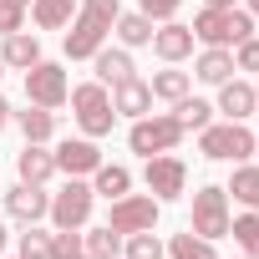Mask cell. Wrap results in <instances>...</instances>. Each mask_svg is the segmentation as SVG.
Instances as JSON below:
<instances>
[{
    "label": "cell",
    "mask_w": 259,
    "mask_h": 259,
    "mask_svg": "<svg viewBox=\"0 0 259 259\" xmlns=\"http://www.w3.org/2000/svg\"><path fill=\"white\" fill-rule=\"evenodd\" d=\"M143 183H148V193H153L158 203H173V198L188 193V163L173 158V153H158V158H148Z\"/></svg>",
    "instance_id": "5b68a950"
},
{
    "label": "cell",
    "mask_w": 259,
    "mask_h": 259,
    "mask_svg": "<svg viewBox=\"0 0 259 259\" xmlns=\"http://www.w3.org/2000/svg\"><path fill=\"white\" fill-rule=\"evenodd\" d=\"M6 208H11L16 224H41L46 208H51V193H46V183H16L6 193Z\"/></svg>",
    "instance_id": "8fae6325"
},
{
    "label": "cell",
    "mask_w": 259,
    "mask_h": 259,
    "mask_svg": "<svg viewBox=\"0 0 259 259\" xmlns=\"http://www.w3.org/2000/svg\"><path fill=\"white\" fill-rule=\"evenodd\" d=\"M21 21H26V6H11V0H0V36L21 31Z\"/></svg>",
    "instance_id": "836d02e7"
},
{
    "label": "cell",
    "mask_w": 259,
    "mask_h": 259,
    "mask_svg": "<svg viewBox=\"0 0 259 259\" xmlns=\"http://www.w3.org/2000/svg\"><path fill=\"white\" fill-rule=\"evenodd\" d=\"M71 259H87V254H71Z\"/></svg>",
    "instance_id": "b9f144b4"
},
{
    "label": "cell",
    "mask_w": 259,
    "mask_h": 259,
    "mask_svg": "<svg viewBox=\"0 0 259 259\" xmlns=\"http://www.w3.org/2000/svg\"><path fill=\"white\" fill-rule=\"evenodd\" d=\"M249 16H254V21H259V0H249Z\"/></svg>",
    "instance_id": "f35d334b"
},
{
    "label": "cell",
    "mask_w": 259,
    "mask_h": 259,
    "mask_svg": "<svg viewBox=\"0 0 259 259\" xmlns=\"http://www.w3.org/2000/svg\"><path fill=\"white\" fill-rule=\"evenodd\" d=\"M16 254H21V259H51V229H41V224H26V234H21Z\"/></svg>",
    "instance_id": "4dcf8cb0"
},
{
    "label": "cell",
    "mask_w": 259,
    "mask_h": 259,
    "mask_svg": "<svg viewBox=\"0 0 259 259\" xmlns=\"http://www.w3.org/2000/svg\"><path fill=\"white\" fill-rule=\"evenodd\" d=\"M16 259H21V254H16Z\"/></svg>",
    "instance_id": "7dc6e473"
},
{
    "label": "cell",
    "mask_w": 259,
    "mask_h": 259,
    "mask_svg": "<svg viewBox=\"0 0 259 259\" xmlns=\"http://www.w3.org/2000/svg\"><path fill=\"white\" fill-rule=\"evenodd\" d=\"M168 254H173V259H219V254H213V239H198L193 229H188V234H173V239H168Z\"/></svg>",
    "instance_id": "f1b7e54d"
},
{
    "label": "cell",
    "mask_w": 259,
    "mask_h": 259,
    "mask_svg": "<svg viewBox=\"0 0 259 259\" xmlns=\"http://www.w3.org/2000/svg\"><path fill=\"white\" fill-rule=\"evenodd\" d=\"M6 244H11V229H6V224H0V249H6Z\"/></svg>",
    "instance_id": "74e56055"
},
{
    "label": "cell",
    "mask_w": 259,
    "mask_h": 259,
    "mask_svg": "<svg viewBox=\"0 0 259 259\" xmlns=\"http://www.w3.org/2000/svg\"><path fill=\"white\" fill-rule=\"evenodd\" d=\"M76 16V0H31V21L41 31H66Z\"/></svg>",
    "instance_id": "44dd1931"
},
{
    "label": "cell",
    "mask_w": 259,
    "mask_h": 259,
    "mask_svg": "<svg viewBox=\"0 0 259 259\" xmlns=\"http://www.w3.org/2000/svg\"><path fill=\"white\" fill-rule=\"evenodd\" d=\"M178 143H183V122H178L173 112H163V117H138V122H133V133H127V148L143 153V158L173 153Z\"/></svg>",
    "instance_id": "277c9868"
},
{
    "label": "cell",
    "mask_w": 259,
    "mask_h": 259,
    "mask_svg": "<svg viewBox=\"0 0 259 259\" xmlns=\"http://www.w3.org/2000/svg\"><path fill=\"white\" fill-rule=\"evenodd\" d=\"M254 107H259V97H254L249 81H239V76L219 81V107H213V112H224L229 122H244V117H254Z\"/></svg>",
    "instance_id": "4fadbf2b"
},
{
    "label": "cell",
    "mask_w": 259,
    "mask_h": 259,
    "mask_svg": "<svg viewBox=\"0 0 259 259\" xmlns=\"http://www.w3.org/2000/svg\"><path fill=\"white\" fill-rule=\"evenodd\" d=\"M11 6H31V0H11Z\"/></svg>",
    "instance_id": "ab89813d"
},
{
    "label": "cell",
    "mask_w": 259,
    "mask_h": 259,
    "mask_svg": "<svg viewBox=\"0 0 259 259\" xmlns=\"http://www.w3.org/2000/svg\"><path fill=\"white\" fill-rule=\"evenodd\" d=\"M81 254V229H56L51 234V259H71Z\"/></svg>",
    "instance_id": "1f68e13d"
},
{
    "label": "cell",
    "mask_w": 259,
    "mask_h": 259,
    "mask_svg": "<svg viewBox=\"0 0 259 259\" xmlns=\"http://www.w3.org/2000/svg\"><path fill=\"white\" fill-rule=\"evenodd\" d=\"M178 6H183V0H143V16L148 21H173Z\"/></svg>",
    "instance_id": "e575fe53"
},
{
    "label": "cell",
    "mask_w": 259,
    "mask_h": 259,
    "mask_svg": "<svg viewBox=\"0 0 259 259\" xmlns=\"http://www.w3.org/2000/svg\"><path fill=\"white\" fill-rule=\"evenodd\" d=\"M158 213H163V203H158L153 193H122V198H112L107 229H117V234H143V229L158 224Z\"/></svg>",
    "instance_id": "52a82bcc"
},
{
    "label": "cell",
    "mask_w": 259,
    "mask_h": 259,
    "mask_svg": "<svg viewBox=\"0 0 259 259\" xmlns=\"http://www.w3.org/2000/svg\"><path fill=\"white\" fill-rule=\"evenodd\" d=\"M92 183H81V178H66V188L61 193H51V208H46V219L56 224V229H87V219H92Z\"/></svg>",
    "instance_id": "8992f818"
},
{
    "label": "cell",
    "mask_w": 259,
    "mask_h": 259,
    "mask_svg": "<svg viewBox=\"0 0 259 259\" xmlns=\"http://www.w3.org/2000/svg\"><path fill=\"white\" fill-rule=\"evenodd\" d=\"M122 16L117 0H76V16L66 31V56L71 61H92L102 51V41L112 36V21Z\"/></svg>",
    "instance_id": "6da1fadb"
},
{
    "label": "cell",
    "mask_w": 259,
    "mask_h": 259,
    "mask_svg": "<svg viewBox=\"0 0 259 259\" xmlns=\"http://www.w3.org/2000/svg\"><path fill=\"white\" fill-rule=\"evenodd\" d=\"M92 61H97V81H102V87H117V81H127V76H138V66H133V56H127V46H117V51L102 46Z\"/></svg>",
    "instance_id": "ac0fdd59"
},
{
    "label": "cell",
    "mask_w": 259,
    "mask_h": 259,
    "mask_svg": "<svg viewBox=\"0 0 259 259\" xmlns=\"http://www.w3.org/2000/svg\"><path fill=\"white\" fill-rule=\"evenodd\" d=\"M234 259H249V254H234Z\"/></svg>",
    "instance_id": "7bdbcfd3"
},
{
    "label": "cell",
    "mask_w": 259,
    "mask_h": 259,
    "mask_svg": "<svg viewBox=\"0 0 259 259\" xmlns=\"http://www.w3.org/2000/svg\"><path fill=\"white\" fill-rule=\"evenodd\" d=\"M229 234H234L239 254L259 259V213H254V208H249V213H239V219H229Z\"/></svg>",
    "instance_id": "4316f807"
},
{
    "label": "cell",
    "mask_w": 259,
    "mask_h": 259,
    "mask_svg": "<svg viewBox=\"0 0 259 259\" xmlns=\"http://www.w3.org/2000/svg\"><path fill=\"white\" fill-rule=\"evenodd\" d=\"M97 168H102L97 138H66V143L56 148V173H66V178H87V173H97Z\"/></svg>",
    "instance_id": "30bf717a"
},
{
    "label": "cell",
    "mask_w": 259,
    "mask_h": 259,
    "mask_svg": "<svg viewBox=\"0 0 259 259\" xmlns=\"http://www.w3.org/2000/svg\"><path fill=\"white\" fill-rule=\"evenodd\" d=\"M0 61L16 66V71H31V66L41 61V41H36V36H26V31H11V36H6V46H0Z\"/></svg>",
    "instance_id": "d6986e66"
},
{
    "label": "cell",
    "mask_w": 259,
    "mask_h": 259,
    "mask_svg": "<svg viewBox=\"0 0 259 259\" xmlns=\"http://www.w3.org/2000/svg\"><path fill=\"white\" fill-rule=\"evenodd\" d=\"M26 97L36 102V107H61L66 97H71V81H66V71L56 66V61H36L31 71H26Z\"/></svg>",
    "instance_id": "9c48e42d"
},
{
    "label": "cell",
    "mask_w": 259,
    "mask_h": 259,
    "mask_svg": "<svg viewBox=\"0 0 259 259\" xmlns=\"http://www.w3.org/2000/svg\"><path fill=\"white\" fill-rule=\"evenodd\" d=\"M112 36L133 51V46H153V21L143 16V11H122L117 21H112Z\"/></svg>",
    "instance_id": "ffe728a7"
},
{
    "label": "cell",
    "mask_w": 259,
    "mask_h": 259,
    "mask_svg": "<svg viewBox=\"0 0 259 259\" xmlns=\"http://www.w3.org/2000/svg\"><path fill=\"white\" fill-rule=\"evenodd\" d=\"M193 76L208 81V87L229 81V76H234V51H229V46H203V56L193 61Z\"/></svg>",
    "instance_id": "e0dca14e"
},
{
    "label": "cell",
    "mask_w": 259,
    "mask_h": 259,
    "mask_svg": "<svg viewBox=\"0 0 259 259\" xmlns=\"http://www.w3.org/2000/svg\"><path fill=\"white\" fill-rule=\"evenodd\" d=\"M6 122H11V102H6V97H0V127H6Z\"/></svg>",
    "instance_id": "d590c367"
},
{
    "label": "cell",
    "mask_w": 259,
    "mask_h": 259,
    "mask_svg": "<svg viewBox=\"0 0 259 259\" xmlns=\"http://www.w3.org/2000/svg\"><path fill=\"white\" fill-rule=\"evenodd\" d=\"M173 117L183 122V133H203V127L213 122V107H208L203 97H178V102H173Z\"/></svg>",
    "instance_id": "cb8c5ba5"
},
{
    "label": "cell",
    "mask_w": 259,
    "mask_h": 259,
    "mask_svg": "<svg viewBox=\"0 0 259 259\" xmlns=\"http://www.w3.org/2000/svg\"><path fill=\"white\" fill-rule=\"evenodd\" d=\"M254 133L244 122H208L203 133H198V153L203 158H213V163H244L249 153H254Z\"/></svg>",
    "instance_id": "7a4b0ae2"
},
{
    "label": "cell",
    "mask_w": 259,
    "mask_h": 259,
    "mask_svg": "<svg viewBox=\"0 0 259 259\" xmlns=\"http://www.w3.org/2000/svg\"><path fill=\"white\" fill-rule=\"evenodd\" d=\"M0 198H6V188H0Z\"/></svg>",
    "instance_id": "f6af8a7d"
},
{
    "label": "cell",
    "mask_w": 259,
    "mask_h": 259,
    "mask_svg": "<svg viewBox=\"0 0 259 259\" xmlns=\"http://www.w3.org/2000/svg\"><path fill=\"white\" fill-rule=\"evenodd\" d=\"M0 71H6V61H0Z\"/></svg>",
    "instance_id": "ee69618b"
},
{
    "label": "cell",
    "mask_w": 259,
    "mask_h": 259,
    "mask_svg": "<svg viewBox=\"0 0 259 259\" xmlns=\"http://www.w3.org/2000/svg\"><path fill=\"white\" fill-rule=\"evenodd\" d=\"M193 234L198 239H224L229 234V193L219 183L193 193Z\"/></svg>",
    "instance_id": "ba28073f"
},
{
    "label": "cell",
    "mask_w": 259,
    "mask_h": 259,
    "mask_svg": "<svg viewBox=\"0 0 259 259\" xmlns=\"http://www.w3.org/2000/svg\"><path fill=\"white\" fill-rule=\"evenodd\" d=\"M112 112H117V117H133V122L148 117V112H153V87H148L143 76L117 81V87H112Z\"/></svg>",
    "instance_id": "7c38bea8"
},
{
    "label": "cell",
    "mask_w": 259,
    "mask_h": 259,
    "mask_svg": "<svg viewBox=\"0 0 259 259\" xmlns=\"http://www.w3.org/2000/svg\"><path fill=\"white\" fill-rule=\"evenodd\" d=\"M92 178H97V183H92V193H102V198H122L127 188H133V173L117 168V163H102Z\"/></svg>",
    "instance_id": "d4e9b609"
},
{
    "label": "cell",
    "mask_w": 259,
    "mask_h": 259,
    "mask_svg": "<svg viewBox=\"0 0 259 259\" xmlns=\"http://www.w3.org/2000/svg\"><path fill=\"white\" fill-rule=\"evenodd\" d=\"M234 71H259V36L234 46Z\"/></svg>",
    "instance_id": "d6a6232c"
},
{
    "label": "cell",
    "mask_w": 259,
    "mask_h": 259,
    "mask_svg": "<svg viewBox=\"0 0 259 259\" xmlns=\"http://www.w3.org/2000/svg\"><path fill=\"white\" fill-rule=\"evenodd\" d=\"M254 97H259V87H254ZM254 117H259V107H254Z\"/></svg>",
    "instance_id": "60d3db41"
},
{
    "label": "cell",
    "mask_w": 259,
    "mask_h": 259,
    "mask_svg": "<svg viewBox=\"0 0 259 259\" xmlns=\"http://www.w3.org/2000/svg\"><path fill=\"white\" fill-rule=\"evenodd\" d=\"M254 153H259V143H254Z\"/></svg>",
    "instance_id": "bcb514c9"
},
{
    "label": "cell",
    "mask_w": 259,
    "mask_h": 259,
    "mask_svg": "<svg viewBox=\"0 0 259 259\" xmlns=\"http://www.w3.org/2000/svg\"><path fill=\"white\" fill-rule=\"evenodd\" d=\"M16 173H21V183H51L56 178V153H46V143H26L16 153Z\"/></svg>",
    "instance_id": "9a60e30c"
},
{
    "label": "cell",
    "mask_w": 259,
    "mask_h": 259,
    "mask_svg": "<svg viewBox=\"0 0 259 259\" xmlns=\"http://www.w3.org/2000/svg\"><path fill=\"white\" fill-rule=\"evenodd\" d=\"M16 122H21V133H26V143H51L56 138V112L51 107H26V112H16Z\"/></svg>",
    "instance_id": "7402d4cb"
},
{
    "label": "cell",
    "mask_w": 259,
    "mask_h": 259,
    "mask_svg": "<svg viewBox=\"0 0 259 259\" xmlns=\"http://www.w3.org/2000/svg\"><path fill=\"white\" fill-rule=\"evenodd\" d=\"M168 249H163V239L153 234V229H143V234H122V259H163Z\"/></svg>",
    "instance_id": "83f0119b"
},
{
    "label": "cell",
    "mask_w": 259,
    "mask_h": 259,
    "mask_svg": "<svg viewBox=\"0 0 259 259\" xmlns=\"http://www.w3.org/2000/svg\"><path fill=\"white\" fill-rule=\"evenodd\" d=\"M153 51H158L168 66H178L183 56H193V31L178 26V21H163V26L153 31Z\"/></svg>",
    "instance_id": "5bb4252c"
},
{
    "label": "cell",
    "mask_w": 259,
    "mask_h": 259,
    "mask_svg": "<svg viewBox=\"0 0 259 259\" xmlns=\"http://www.w3.org/2000/svg\"><path fill=\"white\" fill-rule=\"evenodd\" d=\"M66 102H71V112H76V122H81L87 138H107V133H112L117 112H112V97H107L102 81H81V87H71Z\"/></svg>",
    "instance_id": "3957f363"
},
{
    "label": "cell",
    "mask_w": 259,
    "mask_h": 259,
    "mask_svg": "<svg viewBox=\"0 0 259 259\" xmlns=\"http://www.w3.org/2000/svg\"><path fill=\"white\" fill-rule=\"evenodd\" d=\"M224 193H234L244 208H254V213H259V168L234 163V178H229V188H224Z\"/></svg>",
    "instance_id": "603a6c76"
},
{
    "label": "cell",
    "mask_w": 259,
    "mask_h": 259,
    "mask_svg": "<svg viewBox=\"0 0 259 259\" xmlns=\"http://www.w3.org/2000/svg\"><path fill=\"white\" fill-rule=\"evenodd\" d=\"M234 11V6H229ZM229 11H213V6H203L198 16H193V41H203V46H229L234 51V36H229Z\"/></svg>",
    "instance_id": "2e32d148"
},
{
    "label": "cell",
    "mask_w": 259,
    "mask_h": 259,
    "mask_svg": "<svg viewBox=\"0 0 259 259\" xmlns=\"http://www.w3.org/2000/svg\"><path fill=\"white\" fill-rule=\"evenodd\" d=\"M203 6H213V11H229V6H234V0H203Z\"/></svg>",
    "instance_id": "8d00e7d4"
},
{
    "label": "cell",
    "mask_w": 259,
    "mask_h": 259,
    "mask_svg": "<svg viewBox=\"0 0 259 259\" xmlns=\"http://www.w3.org/2000/svg\"><path fill=\"white\" fill-rule=\"evenodd\" d=\"M148 87H153V97H163V102H178V97H188V87H193V81H188V71H173V66H168V71H158Z\"/></svg>",
    "instance_id": "f546056e"
},
{
    "label": "cell",
    "mask_w": 259,
    "mask_h": 259,
    "mask_svg": "<svg viewBox=\"0 0 259 259\" xmlns=\"http://www.w3.org/2000/svg\"><path fill=\"white\" fill-rule=\"evenodd\" d=\"M81 254L87 259H117L122 254V234L117 229H92V234H81Z\"/></svg>",
    "instance_id": "484cf974"
}]
</instances>
